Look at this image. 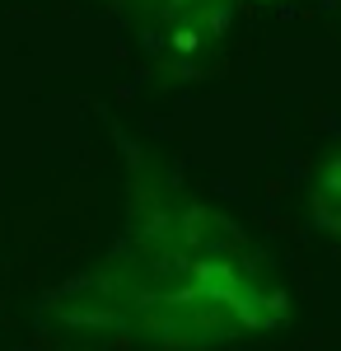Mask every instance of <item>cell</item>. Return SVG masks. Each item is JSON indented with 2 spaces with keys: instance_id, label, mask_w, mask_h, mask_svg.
Returning a JSON list of instances; mask_svg holds the SVG:
<instances>
[{
  "instance_id": "1",
  "label": "cell",
  "mask_w": 341,
  "mask_h": 351,
  "mask_svg": "<svg viewBox=\"0 0 341 351\" xmlns=\"http://www.w3.org/2000/svg\"><path fill=\"white\" fill-rule=\"evenodd\" d=\"M314 197H318V202H332V206H341V150H332L327 160L318 164Z\"/></svg>"
}]
</instances>
